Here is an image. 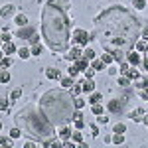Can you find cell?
<instances>
[{
  "label": "cell",
  "instance_id": "f546056e",
  "mask_svg": "<svg viewBox=\"0 0 148 148\" xmlns=\"http://www.w3.org/2000/svg\"><path fill=\"white\" fill-rule=\"evenodd\" d=\"M20 95H22V89H14V91H12V95H10L12 103L16 101V99H20Z\"/></svg>",
  "mask_w": 148,
  "mask_h": 148
},
{
  "label": "cell",
  "instance_id": "8992f818",
  "mask_svg": "<svg viewBox=\"0 0 148 148\" xmlns=\"http://www.w3.org/2000/svg\"><path fill=\"white\" fill-rule=\"evenodd\" d=\"M126 105H128V99H113V101H109V105H107V109L111 111V113L114 114H121L123 111L126 109Z\"/></svg>",
  "mask_w": 148,
  "mask_h": 148
},
{
  "label": "cell",
  "instance_id": "836d02e7",
  "mask_svg": "<svg viewBox=\"0 0 148 148\" xmlns=\"http://www.w3.org/2000/svg\"><path fill=\"white\" fill-rule=\"evenodd\" d=\"M128 77H126V75H123V77H119V85H121V87H126V85H128Z\"/></svg>",
  "mask_w": 148,
  "mask_h": 148
},
{
  "label": "cell",
  "instance_id": "7402d4cb",
  "mask_svg": "<svg viewBox=\"0 0 148 148\" xmlns=\"http://www.w3.org/2000/svg\"><path fill=\"white\" fill-rule=\"evenodd\" d=\"M89 101H91V105H95V103H101V101H103V95H101V93H91Z\"/></svg>",
  "mask_w": 148,
  "mask_h": 148
},
{
  "label": "cell",
  "instance_id": "2e32d148",
  "mask_svg": "<svg viewBox=\"0 0 148 148\" xmlns=\"http://www.w3.org/2000/svg\"><path fill=\"white\" fill-rule=\"evenodd\" d=\"M105 65H107V63H105L103 59H99V61H95V59H93V61H91V67L95 69V71H103V69H105Z\"/></svg>",
  "mask_w": 148,
  "mask_h": 148
},
{
  "label": "cell",
  "instance_id": "8d00e7d4",
  "mask_svg": "<svg viewBox=\"0 0 148 148\" xmlns=\"http://www.w3.org/2000/svg\"><path fill=\"white\" fill-rule=\"evenodd\" d=\"M93 75H95V69H93V67L85 69V77H87V79H93Z\"/></svg>",
  "mask_w": 148,
  "mask_h": 148
},
{
  "label": "cell",
  "instance_id": "d6986e66",
  "mask_svg": "<svg viewBox=\"0 0 148 148\" xmlns=\"http://www.w3.org/2000/svg\"><path fill=\"white\" fill-rule=\"evenodd\" d=\"M128 79H140V73H138V69H128L125 73Z\"/></svg>",
  "mask_w": 148,
  "mask_h": 148
},
{
  "label": "cell",
  "instance_id": "8fae6325",
  "mask_svg": "<svg viewBox=\"0 0 148 148\" xmlns=\"http://www.w3.org/2000/svg\"><path fill=\"white\" fill-rule=\"evenodd\" d=\"M18 49L16 46L12 44V42H4V46H2V53H6V56H12V53H16Z\"/></svg>",
  "mask_w": 148,
  "mask_h": 148
},
{
  "label": "cell",
  "instance_id": "484cf974",
  "mask_svg": "<svg viewBox=\"0 0 148 148\" xmlns=\"http://www.w3.org/2000/svg\"><path fill=\"white\" fill-rule=\"evenodd\" d=\"M61 85L67 89V87H73V77H65V79H61Z\"/></svg>",
  "mask_w": 148,
  "mask_h": 148
},
{
  "label": "cell",
  "instance_id": "5b68a950",
  "mask_svg": "<svg viewBox=\"0 0 148 148\" xmlns=\"http://www.w3.org/2000/svg\"><path fill=\"white\" fill-rule=\"evenodd\" d=\"M16 38L28 40L30 44H40V38H38V34H36V30L32 26H20V30L16 32Z\"/></svg>",
  "mask_w": 148,
  "mask_h": 148
},
{
  "label": "cell",
  "instance_id": "7bdbcfd3",
  "mask_svg": "<svg viewBox=\"0 0 148 148\" xmlns=\"http://www.w3.org/2000/svg\"><path fill=\"white\" fill-rule=\"evenodd\" d=\"M12 40V36L8 34V32H4V34H2V42H10Z\"/></svg>",
  "mask_w": 148,
  "mask_h": 148
},
{
  "label": "cell",
  "instance_id": "ba28073f",
  "mask_svg": "<svg viewBox=\"0 0 148 148\" xmlns=\"http://www.w3.org/2000/svg\"><path fill=\"white\" fill-rule=\"evenodd\" d=\"M79 57H83V51H81L79 47H73V49H69L67 53H65V59H69V61H77Z\"/></svg>",
  "mask_w": 148,
  "mask_h": 148
},
{
  "label": "cell",
  "instance_id": "603a6c76",
  "mask_svg": "<svg viewBox=\"0 0 148 148\" xmlns=\"http://www.w3.org/2000/svg\"><path fill=\"white\" fill-rule=\"evenodd\" d=\"M83 57H85V59H89V61H93V59H95V51H93L91 47H87V49L83 51Z\"/></svg>",
  "mask_w": 148,
  "mask_h": 148
},
{
  "label": "cell",
  "instance_id": "74e56055",
  "mask_svg": "<svg viewBox=\"0 0 148 148\" xmlns=\"http://www.w3.org/2000/svg\"><path fill=\"white\" fill-rule=\"evenodd\" d=\"M10 65H12V59H10V57H4V59H2V67L8 69Z\"/></svg>",
  "mask_w": 148,
  "mask_h": 148
},
{
  "label": "cell",
  "instance_id": "cb8c5ba5",
  "mask_svg": "<svg viewBox=\"0 0 148 148\" xmlns=\"http://www.w3.org/2000/svg\"><path fill=\"white\" fill-rule=\"evenodd\" d=\"M46 75H47V79H57V77H59V71H57V69H47Z\"/></svg>",
  "mask_w": 148,
  "mask_h": 148
},
{
  "label": "cell",
  "instance_id": "7c38bea8",
  "mask_svg": "<svg viewBox=\"0 0 148 148\" xmlns=\"http://www.w3.org/2000/svg\"><path fill=\"white\" fill-rule=\"evenodd\" d=\"M71 134H73V130H71L69 126H65V125L61 126V130H59V138H61V140H67Z\"/></svg>",
  "mask_w": 148,
  "mask_h": 148
},
{
  "label": "cell",
  "instance_id": "d4e9b609",
  "mask_svg": "<svg viewBox=\"0 0 148 148\" xmlns=\"http://www.w3.org/2000/svg\"><path fill=\"white\" fill-rule=\"evenodd\" d=\"M18 56L22 57V59H28V57L32 56V51H28V47H22V49H18Z\"/></svg>",
  "mask_w": 148,
  "mask_h": 148
},
{
  "label": "cell",
  "instance_id": "d590c367",
  "mask_svg": "<svg viewBox=\"0 0 148 148\" xmlns=\"http://www.w3.org/2000/svg\"><path fill=\"white\" fill-rule=\"evenodd\" d=\"M125 130H126V126L123 125V123H119V125H114V132H123V134H125Z\"/></svg>",
  "mask_w": 148,
  "mask_h": 148
},
{
  "label": "cell",
  "instance_id": "816d5d0a",
  "mask_svg": "<svg viewBox=\"0 0 148 148\" xmlns=\"http://www.w3.org/2000/svg\"><path fill=\"white\" fill-rule=\"evenodd\" d=\"M142 123H146V125H148V116H144V119H142Z\"/></svg>",
  "mask_w": 148,
  "mask_h": 148
},
{
  "label": "cell",
  "instance_id": "9c48e42d",
  "mask_svg": "<svg viewBox=\"0 0 148 148\" xmlns=\"http://www.w3.org/2000/svg\"><path fill=\"white\" fill-rule=\"evenodd\" d=\"M126 61H128L132 67H136L138 63H140V56L134 53V51H128V53H126Z\"/></svg>",
  "mask_w": 148,
  "mask_h": 148
},
{
  "label": "cell",
  "instance_id": "b9f144b4",
  "mask_svg": "<svg viewBox=\"0 0 148 148\" xmlns=\"http://www.w3.org/2000/svg\"><path fill=\"white\" fill-rule=\"evenodd\" d=\"M2 111H4V113L8 111V101H6V97H2Z\"/></svg>",
  "mask_w": 148,
  "mask_h": 148
},
{
  "label": "cell",
  "instance_id": "ac0fdd59",
  "mask_svg": "<svg viewBox=\"0 0 148 148\" xmlns=\"http://www.w3.org/2000/svg\"><path fill=\"white\" fill-rule=\"evenodd\" d=\"M91 111H93V114H97V116L105 113V109H103V105H101V103H95V105L91 107Z\"/></svg>",
  "mask_w": 148,
  "mask_h": 148
},
{
  "label": "cell",
  "instance_id": "e575fe53",
  "mask_svg": "<svg viewBox=\"0 0 148 148\" xmlns=\"http://www.w3.org/2000/svg\"><path fill=\"white\" fill-rule=\"evenodd\" d=\"M71 138H73V142H83V136H81V132H73V134H71Z\"/></svg>",
  "mask_w": 148,
  "mask_h": 148
},
{
  "label": "cell",
  "instance_id": "4dcf8cb0",
  "mask_svg": "<svg viewBox=\"0 0 148 148\" xmlns=\"http://www.w3.org/2000/svg\"><path fill=\"white\" fill-rule=\"evenodd\" d=\"M42 49H44V47L40 46V44H34V47H32V56H40Z\"/></svg>",
  "mask_w": 148,
  "mask_h": 148
},
{
  "label": "cell",
  "instance_id": "52a82bcc",
  "mask_svg": "<svg viewBox=\"0 0 148 148\" xmlns=\"http://www.w3.org/2000/svg\"><path fill=\"white\" fill-rule=\"evenodd\" d=\"M73 38H75V44H77V46H87V44L91 42V36L87 34L85 30H75Z\"/></svg>",
  "mask_w": 148,
  "mask_h": 148
},
{
  "label": "cell",
  "instance_id": "ab89813d",
  "mask_svg": "<svg viewBox=\"0 0 148 148\" xmlns=\"http://www.w3.org/2000/svg\"><path fill=\"white\" fill-rule=\"evenodd\" d=\"M97 121H99V125H107V123H109V116H103V114H99V119H97Z\"/></svg>",
  "mask_w": 148,
  "mask_h": 148
},
{
  "label": "cell",
  "instance_id": "83f0119b",
  "mask_svg": "<svg viewBox=\"0 0 148 148\" xmlns=\"http://www.w3.org/2000/svg\"><path fill=\"white\" fill-rule=\"evenodd\" d=\"M136 47H138V51H144V53L148 51V44L146 42H136Z\"/></svg>",
  "mask_w": 148,
  "mask_h": 148
},
{
  "label": "cell",
  "instance_id": "9a60e30c",
  "mask_svg": "<svg viewBox=\"0 0 148 148\" xmlns=\"http://www.w3.org/2000/svg\"><path fill=\"white\" fill-rule=\"evenodd\" d=\"M130 119H132V121H136V123H140V121L144 119V109H136L134 113L130 114Z\"/></svg>",
  "mask_w": 148,
  "mask_h": 148
},
{
  "label": "cell",
  "instance_id": "f35d334b",
  "mask_svg": "<svg viewBox=\"0 0 148 148\" xmlns=\"http://www.w3.org/2000/svg\"><path fill=\"white\" fill-rule=\"evenodd\" d=\"M77 73H79V69L75 67V65H71V67H69V75H71V77H75Z\"/></svg>",
  "mask_w": 148,
  "mask_h": 148
},
{
  "label": "cell",
  "instance_id": "681fc988",
  "mask_svg": "<svg viewBox=\"0 0 148 148\" xmlns=\"http://www.w3.org/2000/svg\"><path fill=\"white\" fill-rule=\"evenodd\" d=\"M34 142H36V140H32V142H26V144H24V148H34Z\"/></svg>",
  "mask_w": 148,
  "mask_h": 148
},
{
  "label": "cell",
  "instance_id": "c3c4849f",
  "mask_svg": "<svg viewBox=\"0 0 148 148\" xmlns=\"http://www.w3.org/2000/svg\"><path fill=\"white\" fill-rule=\"evenodd\" d=\"M73 119H83V114H81V111H79V109L75 111V114H73Z\"/></svg>",
  "mask_w": 148,
  "mask_h": 148
},
{
  "label": "cell",
  "instance_id": "6da1fadb",
  "mask_svg": "<svg viewBox=\"0 0 148 148\" xmlns=\"http://www.w3.org/2000/svg\"><path fill=\"white\" fill-rule=\"evenodd\" d=\"M142 38L140 20L125 6H111L95 18V40L105 51L128 53Z\"/></svg>",
  "mask_w": 148,
  "mask_h": 148
},
{
  "label": "cell",
  "instance_id": "f6af8a7d",
  "mask_svg": "<svg viewBox=\"0 0 148 148\" xmlns=\"http://www.w3.org/2000/svg\"><path fill=\"white\" fill-rule=\"evenodd\" d=\"M142 40H144V42H148V28H144V30H142Z\"/></svg>",
  "mask_w": 148,
  "mask_h": 148
},
{
  "label": "cell",
  "instance_id": "30bf717a",
  "mask_svg": "<svg viewBox=\"0 0 148 148\" xmlns=\"http://www.w3.org/2000/svg\"><path fill=\"white\" fill-rule=\"evenodd\" d=\"M75 67L79 69V71H85L87 67H91V61H89V59H85V57H79V59L75 61Z\"/></svg>",
  "mask_w": 148,
  "mask_h": 148
},
{
  "label": "cell",
  "instance_id": "5bb4252c",
  "mask_svg": "<svg viewBox=\"0 0 148 148\" xmlns=\"http://www.w3.org/2000/svg\"><path fill=\"white\" fill-rule=\"evenodd\" d=\"M16 10V6H12V4H4L2 6V20H6L8 16H10V12Z\"/></svg>",
  "mask_w": 148,
  "mask_h": 148
},
{
  "label": "cell",
  "instance_id": "1f68e13d",
  "mask_svg": "<svg viewBox=\"0 0 148 148\" xmlns=\"http://www.w3.org/2000/svg\"><path fill=\"white\" fill-rule=\"evenodd\" d=\"M132 6H136L138 10H142V8L146 6V0H134V2H132Z\"/></svg>",
  "mask_w": 148,
  "mask_h": 148
},
{
  "label": "cell",
  "instance_id": "ffe728a7",
  "mask_svg": "<svg viewBox=\"0 0 148 148\" xmlns=\"http://www.w3.org/2000/svg\"><path fill=\"white\" fill-rule=\"evenodd\" d=\"M103 61H105V63H107V65H109V63H113L114 61V56L113 53H111V51H105V53H103V57H101Z\"/></svg>",
  "mask_w": 148,
  "mask_h": 148
},
{
  "label": "cell",
  "instance_id": "d6a6232c",
  "mask_svg": "<svg viewBox=\"0 0 148 148\" xmlns=\"http://www.w3.org/2000/svg\"><path fill=\"white\" fill-rule=\"evenodd\" d=\"M73 123H75V128H77V130L85 126V121H83V119H73Z\"/></svg>",
  "mask_w": 148,
  "mask_h": 148
},
{
  "label": "cell",
  "instance_id": "60d3db41",
  "mask_svg": "<svg viewBox=\"0 0 148 148\" xmlns=\"http://www.w3.org/2000/svg\"><path fill=\"white\" fill-rule=\"evenodd\" d=\"M128 69H130V63H128V61H126V63H121V71H123V73H126Z\"/></svg>",
  "mask_w": 148,
  "mask_h": 148
},
{
  "label": "cell",
  "instance_id": "7dc6e473",
  "mask_svg": "<svg viewBox=\"0 0 148 148\" xmlns=\"http://www.w3.org/2000/svg\"><path fill=\"white\" fill-rule=\"evenodd\" d=\"M63 146H65V148H73L75 144H73V142H69V140H63Z\"/></svg>",
  "mask_w": 148,
  "mask_h": 148
},
{
  "label": "cell",
  "instance_id": "3957f363",
  "mask_svg": "<svg viewBox=\"0 0 148 148\" xmlns=\"http://www.w3.org/2000/svg\"><path fill=\"white\" fill-rule=\"evenodd\" d=\"M40 109L47 114V119L56 126H63L69 121H73L75 114V99L73 93L65 89H49L40 99Z\"/></svg>",
  "mask_w": 148,
  "mask_h": 148
},
{
  "label": "cell",
  "instance_id": "4fadbf2b",
  "mask_svg": "<svg viewBox=\"0 0 148 148\" xmlns=\"http://www.w3.org/2000/svg\"><path fill=\"white\" fill-rule=\"evenodd\" d=\"M81 85H83V91L85 93H93V89H95V81L93 79H85Z\"/></svg>",
  "mask_w": 148,
  "mask_h": 148
},
{
  "label": "cell",
  "instance_id": "f1b7e54d",
  "mask_svg": "<svg viewBox=\"0 0 148 148\" xmlns=\"http://www.w3.org/2000/svg\"><path fill=\"white\" fill-rule=\"evenodd\" d=\"M22 134V130H20V126H16V128H12L10 130V138H18Z\"/></svg>",
  "mask_w": 148,
  "mask_h": 148
},
{
  "label": "cell",
  "instance_id": "ee69618b",
  "mask_svg": "<svg viewBox=\"0 0 148 148\" xmlns=\"http://www.w3.org/2000/svg\"><path fill=\"white\" fill-rule=\"evenodd\" d=\"M83 105H85V101H83V99H75V107H77V109H81Z\"/></svg>",
  "mask_w": 148,
  "mask_h": 148
},
{
  "label": "cell",
  "instance_id": "bcb514c9",
  "mask_svg": "<svg viewBox=\"0 0 148 148\" xmlns=\"http://www.w3.org/2000/svg\"><path fill=\"white\" fill-rule=\"evenodd\" d=\"M91 134H93V136H97V134H99V128H97L95 125L91 126Z\"/></svg>",
  "mask_w": 148,
  "mask_h": 148
},
{
  "label": "cell",
  "instance_id": "f907efd6",
  "mask_svg": "<svg viewBox=\"0 0 148 148\" xmlns=\"http://www.w3.org/2000/svg\"><path fill=\"white\" fill-rule=\"evenodd\" d=\"M142 65H144V69H148V51H146V59H144V63H142Z\"/></svg>",
  "mask_w": 148,
  "mask_h": 148
},
{
  "label": "cell",
  "instance_id": "7a4b0ae2",
  "mask_svg": "<svg viewBox=\"0 0 148 148\" xmlns=\"http://www.w3.org/2000/svg\"><path fill=\"white\" fill-rule=\"evenodd\" d=\"M65 0H51L42 10V32L44 40L53 51H65L69 47V22L65 8Z\"/></svg>",
  "mask_w": 148,
  "mask_h": 148
},
{
  "label": "cell",
  "instance_id": "277c9868",
  "mask_svg": "<svg viewBox=\"0 0 148 148\" xmlns=\"http://www.w3.org/2000/svg\"><path fill=\"white\" fill-rule=\"evenodd\" d=\"M16 126H20L22 134L36 140V142H44L47 138L56 136V130H53V123L47 119V114L42 109H36V107H26L20 113L14 116Z\"/></svg>",
  "mask_w": 148,
  "mask_h": 148
},
{
  "label": "cell",
  "instance_id": "e0dca14e",
  "mask_svg": "<svg viewBox=\"0 0 148 148\" xmlns=\"http://www.w3.org/2000/svg\"><path fill=\"white\" fill-rule=\"evenodd\" d=\"M14 22L18 24V26H28V16H24V14H18Z\"/></svg>",
  "mask_w": 148,
  "mask_h": 148
},
{
  "label": "cell",
  "instance_id": "4316f807",
  "mask_svg": "<svg viewBox=\"0 0 148 148\" xmlns=\"http://www.w3.org/2000/svg\"><path fill=\"white\" fill-rule=\"evenodd\" d=\"M0 79H2V83H8V81H10V71H8V69H4V71H2V75H0Z\"/></svg>",
  "mask_w": 148,
  "mask_h": 148
},
{
  "label": "cell",
  "instance_id": "44dd1931",
  "mask_svg": "<svg viewBox=\"0 0 148 148\" xmlns=\"http://www.w3.org/2000/svg\"><path fill=\"white\" fill-rule=\"evenodd\" d=\"M123 142H125V134H123V132H114L113 144H123Z\"/></svg>",
  "mask_w": 148,
  "mask_h": 148
}]
</instances>
